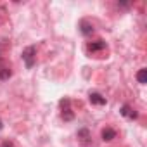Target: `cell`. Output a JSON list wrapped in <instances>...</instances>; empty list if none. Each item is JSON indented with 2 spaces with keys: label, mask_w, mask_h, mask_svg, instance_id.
Returning a JSON list of instances; mask_svg holds the SVG:
<instances>
[{
  "label": "cell",
  "mask_w": 147,
  "mask_h": 147,
  "mask_svg": "<svg viewBox=\"0 0 147 147\" xmlns=\"http://www.w3.org/2000/svg\"><path fill=\"white\" fill-rule=\"evenodd\" d=\"M119 113H121L125 118H128V119H137V118H138V113H137L135 109H131L128 104H123L121 109H119Z\"/></svg>",
  "instance_id": "cell-3"
},
{
  "label": "cell",
  "mask_w": 147,
  "mask_h": 147,
  "mask_svg": "<svg viewBox=\"0 0 147 147\" xmlns=\"http://www.w3.org/2000/svg\"><path fill=\"white\" fill-rule=\"evenodd\" d=\"M23 61L28 69H31L35 66V61H36V47L35 45H30L23 50Z\"/></svg>",
  "instance_id": "cell-1"
},
{
  "label": "cell",
  "mask_w": 147,
  "mask_h": 147,
  "mask_svg": "<svg viewBox=\"0 0 147 147\" xmlns=\"http://www.w3.org/2000/svg\"><path fill=\"white\" fill-rule=\"evenodd\" d=\"M104 49H106V42L104 40H95V42H90L87 45V50L88 52H100Z\"/></svg>",
  "instance_id": "cell-4"
},
{
  "label": "cell",
  "mask_w": 147,
  "mask_h": 147,
  "mask_svg": "<svg viewBox=\"0 0 147 147\" xmlns=\"http://www.w3.org/2000/svg\"><path fill=\"white\" fill-rule=\"evenodd\" d=\"M88 99H90V102L92 104H95V106H106V97L104 95H100L99 92H90V95H88Z\"/></svg>",
  "instance_id": "cell-5"
},
{
  "label": "cell",
  "mask_w": 147,
  "mask_h": 147,
  "mask_svg": "<svg viewBox=\"0 0 147 147\" xmlns=\"http://www.w3.org/2000/svg\"><path fill=\"white\" fill-rule=\"evenodd\" d=\"M80 31H82L85 36H88V35L94 33V26H92L88 21H82V23H80Z\"/></svg>",
  "instance_id": "cell-8"
},
{
  "label": "cell",
  "mask_w": 147,
  "mask_h": 147,
  "mask_svg": "<svg viewBox=\"0 0 147 147\" xmlns=\"http://www.w3.org/2000/svg\"><path fill=\"white\" fill-rule=\"evenodd\" d=\"M59 106H61V109H62V119L64 121H71L73 118H75V113L71 111V100L69 99H61V102H59Z\"/></svg>",
  "instance_id": "cell-2"
},
{
  "label": "cell",
  "mask_w": 147,
  "mask_h": 147,
  "mask_svg": "<svg viewBox=\"0 0 147 147\" xmlns=\"http://www.w3.org/2000/svg\"><path fill=\"white\" fill-rule=\"evenodd\" d=\"M12 76V71L7 67V66H2L0 64V82H5V80H9Z\"/></svg>",
  "instance_id": "cell-9"
},
{
  "label": "cell",
  "mask_w": 147,
  "mask_h": 147,
  "mask_svg": "<svg viewBox=\"0 0 147 147\" xmlns=\"http://www.w3.org/2000/svg\"><path fill=\"white\" fill-rule=\"evenodd\" d=\"M114 138H116V130H113V128H104L102 130V140L104 142H111Z\"/></svg>",
  "instance_id": "cell-7"
},
{
  "label": "cell",
  "mask_w": 147,
  "mask_h": 147,
  "mask_svg": "<svg viewBox=\"0 0 147 147\" xmlns=\"http://www.w3.org/2000/svg\"><path fill=\"white\" fill-rule=\"evenodd\" d=\"M78 138H80V142H82L83 145H88V144H90V131H88L87 128L78 130Z\"/></svg>",
  "instance_id": "cell-6"
},
{
  "label": "cell",
  "mask_w": 147,
  "mask_h": 147,
  "mask_svg": "<svg viewBox=\"0 0 147 147\" xmlns=\"http://www.w3.org/2000/svg\"><path fill=\"white\" fill-rule=\"evenodd\" d=\"M0 147H14V144H12L11 140H5V142H4L2 145H0Z\"/></svg>",
  "instance_id": "cell-11"
},
{
  "label": "cell",
  "mask_w": 147,
  "mask_h": 147,
  "mask_svg": "<svg viewBox=\"0 0 147 147\" xmlns=\"http://www.w3.org/2000/svg\"><path fill=\"white\" fill-rule=\"evenodd\" d=\"M0 128H2V121H0Z\"/></svg>",
  "instance_id": "cell-12"
},
{
  "label": "cell",
  "mask_w": 147,
  "mask_h": 147,
  "mask_svg": "<svg viewBox=\"0 0 147 147\" xmlns=\"http://www.w3.org/2000/svg\"><path fill=\"white\" fill-rule=\"evenodd\" d=\"M137 82H138V83H142V85H145V83H147V69H145V67H142V69L137 73Z\"/></svg>",
  "instance_id": "cell-10"
}]
</instances>
